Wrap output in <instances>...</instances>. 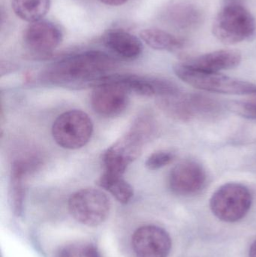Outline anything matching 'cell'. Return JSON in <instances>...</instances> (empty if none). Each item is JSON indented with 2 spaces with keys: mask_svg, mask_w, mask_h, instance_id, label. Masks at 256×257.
<instances>
[{
  "mask_svg": "<svg viewBox=\"0 0 256 257\" xmlns=\"http://www.w3.org/2000/svg\"><path fill=\"white\" fill-rule=\"evenodd\" d=\"M117 61L106 53L88 51L69 56L48 66L42 71V82L61 87L93 86L109 75Z\"/></svg>",
  "mask_w": 256,
  "mask_h": 257,
  "instance_id": "cell-1",
  "label": "cell"
},
{
  "mask_svg": "<svg viewBox=\"0 0 256 257\" xmlns=\"http://www.w3.org/2000/svg\"><path fill=\"white\" fill-rule=\"evenodd\" d=\"M156 123L150 113L138 116L129 131L104 152V172L123 175L128 166L140 157L144 144L156 136Z\"/></svg>",
  "mask_w": 256,
  "mask_h": 257,
  "instance_id": "cell-2",
  "label": "cell"
},
{
  "mask_svg": "<svg viewBox=\"0 0 256 257\" xmlns=\"http://www.w3.org/2000/svg\"><path fill=\"white\" fill-rule=\"evenodd\" d=\"M158 106L168 117L181 122L210 120L221 115L222 107L216 99L200 93H177L158 98Z\"/></svg>",
  "mask_w": 256,
  "mask_h": 257,
  "instance_id": "cell-3",
  "label": "cell"
},
{
  "mask_svg": "<svg viewBox=\"0 0 256 257\" xmlns=\"http://www.w3.org/2000/svg\"><path fill=\"white\" fill-rule=\"evenodd\" d=\"M213 33L226 45L252 40L256 35L255 19L243 4H225L213 21Z\"/></svg>",
  "mask_w": 256,
  "mask_h": 257,
  "instance_id": "cell-4",
  "label": "cell"
},
{
  "mask_svg": "<svg viewBox=\"0 0 256 257\" xmlns=\"http://www.w3.org/2000/svg\"><path fill=\"white\" fill-rule=\"evenodd\" d=\"M177 77L189 85L198 90L228 95L256 96V84L237 78L207 72L189 67L182 62L174 66Z\"/></svg>",
  "mask_w": 256,
  "mask_h": 257,
  "instance_id": "cell-5",
  "label": "cell"
},
{
  "mask_svg": "<svg viewBox=\"0 0 256 257\" xmlns=\"http://www.w3.org/2000/svg\"><path fill=\"white\" fill-rule=\"evenodd\" d=\"M252 203V194L247 187L237 183H228L213 193L210 207L213 214L219 220L234 223L248 214Z\"/></svg>",
  "mask_w": 256,
  "mask_h": 257,
  "instance_id": "cell-6",
  "label": "cell"
},
{
  "mask_svg": "<svg viewBox=\"0 0 256 257\" xmlns=\"http://www.w3.org/2000/svg\"><path fill=\"white\" fill-rule=\"evenodd\" d=\"M93 133L92 119L81 110H70L60 114L52 126L54 141L65 149L83 148L90 142Z\"/></svg>",
  "mask_w": 256,
  "mask_h": 257,
  "instance_id": "cell-7",
  "label": "cell"
},
{
  "mask_svg": "<svg viewBox=\"0 0 256 257\" xmlns=\"http://www.w3.org/2000/svg\"><path fill=\"white\" fill-rule=\"evenodd\" d=\"M71 215L81 224L97 226L108 218L111 211V202L101 190L86 188L78 190L69 200Z\"/></svg>",
  "mask_w": 256,
  "mask_h": 257,
  "instance_id": "cell-8",
  "label": "cell"
},
{
  "mask_svg": "<svg viewBox=\"0 0 256 257\" xmlns=\"http://www.w3.org/2000/svg\"><path fill=\"white\" fill-rule=\"evenodd\" d=\"M91 105L95 112L105 117H115L124 112L129 102V92L114 81L101 78L94 86Z\"/></svg>",
  "mask_w": 256,
  "mask_h": 257,
  "instance_id": "cell-9",
  "label": "cell"
},
{
  "mask_svg": "<svg viewBox=\"0 0 256 257\" xmlns=\"http://www.w3.org/2000/svg\"><path fill=\"white\" fill-rule=\"evenodd\" d=\"M104 78L118 83L129 93L147 97H165L180 93V89L174 83L164 78L136 75H108Z\"/></svg>",
  "mask_w": 256,
  "mask_h": 257,
  "instance_id": "cell-10",
  "label": "cell"
},
{
  "mask_svg": "<svg viewBox=\"0 0 256 257\" xmlns=\"http://www.w3.org/2000/svg\"><path fill=\"white\" fill-rule=\"evenodd\" d=\"M207 181L203 166L192 160L180 162L173 167L168 176V185L173 193L178 196L196 194L202 190Z\"/></svg>",
  "mask_w": 256,
  "mask_h": 257,
  "instance_id": "cell-11",
  "label": "cell"
},
{
  "mask_svg": "<svg viewBox=\"0 0 256 257\" xmlns=\"http://www.w3.org/2000/svg\"><path fill=\"white\" fill-rule=\"evenodd\" d=\"M132 248L137 257H168L171 239L166 231L156 226H144L132 237Z\"/></svg>",
  "mask_w": 256,
  "mask_h": 257,
  "instance_id": "cell-12",
  "label": "cell"
},
{
  "mask_svg": "<svg viewBox=\"0 0 256 257\" xmlns=\"http://www.w3.org/2000/svg\"><path fill=\"white\" fill-rule=\"evenodd\" d=\"M23 39L27 48L35 54H48L61 43L63 34L55 24L41 20L25 29Z\"/></svg>",
  "mask_w": 256,
  "mask_h": 257,
  "instance_id": "cell-13",
  "label": "cell"
},
{
  "mask_svg": "<svg viewBox=\"0 0 256 257\" xmlns=\"http://www.w3.org/2000/svg\"><path fill=\"white\" fill-rule=\"evenodd\" d=\"M241 59V54L237 50H219L188 59L183 63L197 70L218 72L237 67Z\"/></svg>",
  "mask_w": 256,
  "mask_h": 257,
  "instance_id": "cell-14",
  "label": "cell"
},
{
  "mask_svg": "<svg viewBox=\"0 0 256 257\" xmlns=\"http://www.w3.org/2000/svg\"><path fill=\"white\" fill-rule=\"evenodd\" d=\"M37 164V161L24 159L15 160L12 163L9 181V200L12 211L17 216L21 215L24 211L26 177Z\"/></svg>",
  "mask_w": 256,
  "mask_h": 257,
  "instance_id": "cell-15",
  "label": "cell"
},
{
  "mask_svg": "<svg viewBox=\"0 0 256 257\" xmlns=\"http://www.w3.org/2000/svg\"><path fill=\"white\" fill-rule=\"evenodd\" d=\"M103 43L114 54L126 60H134L142 54L141 40L129 32L120 29L107 32L103 36Z\"/></svg>",
  "mask_w": 256,
  "mask_h": 257,
  "instance_id": "cell-16",
  "label": "cell"
},
{
  "mask_svg": "<svg viewBox=\"0 0 256 257\" xmlns=\"http://www.w3.org/2000/svg\"><path fill=\"white\" fill-rule=\"evenodd\" d=\"M140 36L148 46L158 51H177L186 46L184 39L159 29H145Z\"/></svg>",
  "mask_w": 256,
  "mask_h": 257,
  "instance_id": "cell-17",
  "label": "cell"
},
{
  "mask_svg": "<svg viewBox=\"0 0 256 257\" xmlns=\"http://www.w3.org/2000/svg\"><path fill=\"white\" fill-rule=\"evenodd\" d=\"M98 184L111 193L120 203H129L133 197V188L123 175L104 172L98 180Z\"/></svg>",
  "mask_w": 256,
  "mask_h": 257,
  "instance_id": "cell-18",
  "label": "cell"
},
{
  "mask_svg": "<svg viewBox=\"0 0 256 257\" xmlns=\"http://www.w3.org/2000/svg\"><path fill=\"white\" fill-rule=\"evenodd\" d=\"M51 0H12L15 15L27 22L41 21L49 11Z\"/></svg>",
  "mask_w": 256,
  "mask_h": 257,
  "instance_id": "cell-19",
  "label": "cell"
},
{
  "mask_svg": "<svg viewBox=\"0 0 256 257\" xmlns=\"http://www.w3.org/2000/svg\"><path fill=\"white\" fill-rule=\"evenodd\" d=\"M174 24L182 29H190L199 24L201 14L198 7L191 3L177 5L172 11Z\"/></svg>",
  "mask_w": 256,
  "mask_h": 257,
  "instance_id": "cell-20",
  "label": "cell"
},
{
  "mask_svg": "<svg viewBox=\"0 0 256 257\" xmlns=\"http://www.w3.org/2000/svg\"><path fill=\"white\" fill-rule=\"evenodd\" d=\"M59 257H101L96 246L90 243H72L65 246Z\"/></svg>",
  "mask_w": 256,
  "mask_h": 257,
  "instance_id": "cell-21",
  "label": "cell"
},
{
  "mask_svg": "<svg viewBox=\"0 0 256 257\" xmlns=\"http://www.w3.org/2000/svg\"><path fill=\"white\" fill-rule=\"evenodd\" d=\"M175 157V154L172 151H156L149 156L146 160L145 166L149 170H158L172 163Z\"/></svg>",
  "mask_w": 256,
  "mask_h": 257,
  "instance_id": "cell-22",
  "label": "cell"
},
{
  "mask_svg": "<svg viewBox=\"0 0 256 257\" xmlns=\"http://www.w3.org/2000/svg\"><path fill=\"white\" fill-rule=\"evenodd\" d=\"M229 109L246 118L256 120L255 102H234L230 103Z\"/></svg>",
  "mask_w": 256,
  "mask_h": 257,
  "instance_id": "cell-23",
  "label": "cell"
},
{
  "mask_svg": "<svg viewBox=\"0 0 256 257\" xmlns=\"http://www.w3.org/2000/svg\"><path fill=\"white\" fill-rule=\"evenodd\" d=\"M104 4L111 6H118L124 4L128 0H99Z\"/></svg>",
  "mask_w": 256,
  "mask_h": 257,
  "instance_id": "cell-24",
  "label": "cell"
},
{
  "mask_svg": "<svg viewBox=\"0 0 256 257\" xmlns=\"http://www.w3.org/2000/svg\"><path fill=\"white\" fill-rule=\"evenodd\" d=\"M249 257H256V240L251 245L249 252Z\"/></svg>",
  "mask_w": 256,
  "mask_h": 257,
  "instance_id": "cell-25",
  "label": "cell"
},
{
  "mask_svg": "<svg viewBox=\"0 0 256 257\" xmlns=\"http://www.w3.org/2000/svg\"><path fill=\"white\" fill-rule=\"evenodd\" d=\"M225 4H235V3H239L242 4V0H224Z\"/></svg>",
  "mask_w": 256,
  "mask_h": 257,
  "instance_id": "cell-26",
  "label": "cell"
}]
</instances>
